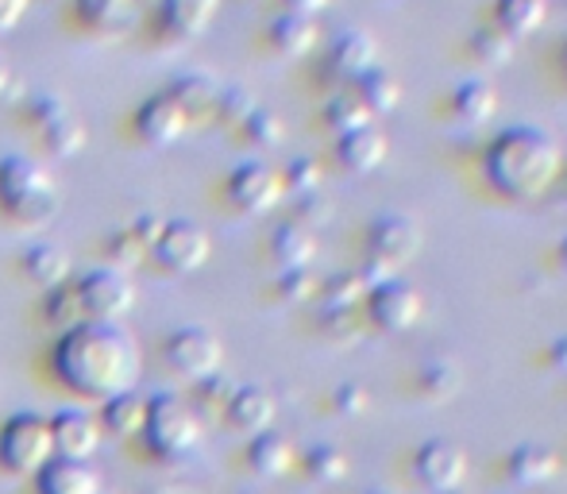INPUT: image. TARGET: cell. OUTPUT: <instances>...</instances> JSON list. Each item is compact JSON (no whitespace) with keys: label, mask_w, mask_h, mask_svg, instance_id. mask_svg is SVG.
<instances>
[{"label":"cell","mask_w":567,"mask_h":494,"mask_svg":"<svg viewBox=\"0 0 567 494\" xmlns=\"http://www.w3.org/2000/svg\"><path fill=\"white\" fill-rule=\"evenodd\" d=\"M51 363L62 387L78 398H90V402H109L116 394H127L143 374V352L132 340V332L97 321L62 332Z\"/></svg>","instance_id":"cell-1"},{"label":"cell","mask_w":567,"mask_h":494,"mask_svg":"<svg viewBox=\"0 0 567 494\" xmlns=\"http://www.w3.org/2000/svg\"><path fill=\"white\" fill-rule=\"evenodd\" d=\"M486 174L509 197H537L556 178V147L548 135L537 132H506L494 140L486 155Z\"/></svg>","instance_id":"cell-2"},{"label":"cell","mask_w":567,"mask_h":494,"mask_svg":"<svg viewBox=\"0 0 567 494\" xmlns=\"http://www.w3.org/2000/svg\"><path fill=\"white\" fill-rule=\"evenodd\" d=\"M205 436L202 413L186 402L182 394H155L147 398V429H143V444L155 460L163 464H178L189 452H197Z\"/></svg>","instance_id":"cell-3"},{"label":"cell","mask_w":567,"mask_h":494,"mask_svg":"<svg viewBox=\"0 0 567 494\" xmlns=\"http://www.w3.org/2000/svg\"><path fill=\"white\" fill-rule=\"evenodd\" d=\"M0 205L20 225H51L59 213L54 178L31 158H4L0 163Z\"/></svg>","instance_id":"cell-4"},{"label":"cell","mask_w":567,"mask_h":494,"mask_svg":"<svg viewBox=\"0 0 567 494\" xmlns=\"http://www.w3.org/2000/svg\"><path fill=\"white\" fill-rule=\"evenodd\" d=\"M51 460H54L51 418L23 410V413H12V418L0 425V464H4V472L35 480Z\"/></svg>","instance_id":"cell-5"},{"label":"cell","mask_w":567,"mask_h":494,"mask_svg":"<svg viewBox=\"0 0 567 494\" xmlns=\"http://www.w3.org/2000/svg\"><path fill=\"white\" fill-rule=\"evenodd\" d=\"M166 363H171V371H178L182 379L202 382L220 371V363H225V344H220L217 332L205 329V325H186V329L171 332V340H166Z\"/></svg>","instance_id":"cell-6"},{"label":"cell","mask_w":567,"mask_h":494,"mask_svg":"<svg viewBox=\"0 0 567 494\" xmlns=\"http://www.w3.org/2000/svg\"><path fill=\"white\" fill-rule=\"evenodd\" d=\"M78 294H82L85 321H97V325H116L120 317H127L135 306L132 278L116 267H101V270H90L85 278H78Z\"/></svg>","instance_id":"cell-7"},{"label":"cell","mask_w":567,"mask_h":494,"mask_svg":"<svg viewBox=\"0 0 567 494\" xmlns=\"http://www.w3.org/2000/svg\"><path fill=\"white\" fill-rule=\"evenodd\" d=\"M209 251H213V240L202 225L194 220H166L163 225V236L151 247L155 263L171 275H194L209 263Z\"/></svg>","instance_id":"cell-8"},{"label":"cell","mask_w":567,"mask_h":494,"mask_svg":"<svg viewBox=\"0 0 567 494\" xmlns=\"http://www.w3.org/2000/svg\"><path fill=\"white\" fill-rule=\"evenodd\" d=\"M367 317L374 321V329L382 332H410L425 313V298L417 286L402 282V278H386L367 294Z\"/></svg>","instance_id":"cell-9"},{"label":"cell","mask_w":567,"mask_h":494,"mask_svg":"<svg viewBox=\"0 0 567 494\" xmlns=\"http://www.w3.org/2000/svg\"><path fill=\"white\" fill-rule=\"evenodd\" d=\"M367 247H371V270L386 282V278H394V267H402V263H410L417 255L421 228L410 217H379L371 225Z\"/></svg>","instance_id":"cell-10"},{"label":"cell","mask_w":567,"mask_h":494,"mask_svg":"<svg viewBox=\"0 0 567 494\" xmlns=\"http://www.w3.org/2000/svg\"><path fill=\"white\" fill-rule=\"evenodd\" d=\"M413 475H417V483L429 494H452L467 480V452H463V444L436 436V441L417 449V456H413Z\"/></svg>","instance_id":"cell-11"},{"label":"cell","mask_w":567,"mask_h":494,"mask_svg":"<svg viewBox=\"0 0 567 494\" xmlns=\"http://www.w3.org/2000/svg\"><path fill=\"white\" fill-rule=\"evenodd\" d=\"M228 197H231V205L244 213H267V209H275L278 197H282V178H278L267 163H244L231 171Z\"/></svg>","instance_id":"cell-12"},{"label":"cell","mask_w":567,"mask_h":494,"mask_svg":"<svg viewBox=\"0 0 567 494\" xmlns=\"http://www.w3.org/2000/svg\"><path fill=\"white\" fill-rule=\"evenodd\" d=\"M51 436H54V456L62 460H93L101 444V421L90 410H59L51 418Z\"/></svg>","instance_id":"cell-13"},{"label":"cell","mask_w":567,"mask_h":494,"mask_svg":"<svg viewBox=\"0 0 567 494\" xmlns=\"http://www.w3.org/2000/svg\"><path fill=\"white\" fill-rule=\"evenodd\" d=\"M31 121H35L39 135H43V143L54 155H78L85 147V127L62 101L43 97L35 105V113H31Z\"/></svg>","instance_id":"cell-14"},{"label":"cell","mask_w":567,"mask_h":494,"mask_svg":"<svg viewBox=\"0 0 567 494\" xmlns=\"http://www.w3.org/2000/svg\"><path fill=\"white\" fill-rule=\"evenodd\" d=\"M189 127V116L182 113V105L171 97V93H155L140 105L135 113V132L143 135L155 147H166V143L182 140V132Z\"/></svg>","instance_id":"cell-15"},{"label":"cell","mask_w":567,"mask_h":494,"mask_svg":"<svg viewBox=\"0 0 567 494\" xmlns=\"http://www.w3.org/2000/svg\"><path fill=\"white\" fill-rule=\"evenodd\" d=\"M275 418H278V402L267 387H236V394H231L225 410L228 425L247 436H259L267 429H275Z\"/></svg>","instance_id":"cell-16"},{"label":"cell","mask_w":567,"mask_h":494,"mask_svg":"<svg viewBox=\"0 0 567 494\" xmlns=\"http://www.w3.org/2000/svg\"><path fill=\"white\" fill-rule=\"evenodd\" d=\"M101 475L90 460H62L54 456L35 475V494H101Z\"/></svg>","instance_id":"cell-17"},{"label":"cell","mask_w":567,"mask_h":494,"mask_svg":"<svg viewBox=\"0 0 567 494\" xmlns=\"http://www.w3.org/2000/svg\"><path fill=\"white\" fill-rule=\"evenodd\" d=\"M247 464H251V472L262 475V480H282V475H290L293 464H298V452H293L290 436L267 429V433L251 436V444H247Z\"/></svg>","instance_id":"cell-18"},{"label":"cell","mask_w":567,"mask_h":494,"mask_svg":"<svg viewBox=\"0 0 567 494\" xmlns=\"http://www.w3.org/2000/svg\"><path fill=\"white\" fill-rule=\"evenodd\" d=\"M556 472H560V460L545 444H517L506 456V475L517 487H545L548 480H556Z\"/></svg>","instance_id":"cell-19"},{"label":"cell","mask_w":567,"mask_h":494,"mask_svg":"<svg viewBox=\"0 0 567 494\" xmlns=\"http://www.w3.org/2000/svg\"><path fill=\"white\" fill-rule=\"evenodd\" d=\"M20 270H23V278H28L31 286H39V290H54V286L70 282V270H74V263H70V255L62 251V247L35 244V247H28V251H23Z\"/></svg>","instance_id":"cell-20"},{"label":"cell","mask_w":567,"mask_h":494,"mask_svg":"<svg viewBox=\"0 0 567 494\" xmlns=\"http://www.w3.org/2000/svg\"><path fill=\"white\" fill-rule=\"evenodd\" d=\"M143 429H147V398L135 394V390L109 398L105 410H101V433L127 441V436H143Z\"/></svg>","instance_id":"cell-21"},{"label":"cell","mask_w":567,"mask_h":494,"mask_svg":"<svg viewBox=\"0 0 567 494\" xmlns=\"http://www.w3.org/2000/svg\"><path fill=\"white\" fill-rule=\"evenodd\" d=\"M386 155V135L379 132L374 124H363L355 132L340 135V163L348 171H374Z\"/></svg>","instance_id":"cell-22"},{"label":"cell","mask_w":567,"mask_h":494,"mask_svg":"<svg viewBox=\"0 0 567 494\" xmlns=\"http://www.w3.org/2000/svg\"><path fill=\"white\" fill-rule=\"evenodd\" d=\"M270 251H275V259L282 263V270L309 267V263H313V255H317L313 228L301 225V220H286V225L275 233V240H270Z\"/></svg>","instance_id":"cell-23"},{"label":"cell","mask_w":567,"mask_h":494,"mask_svg":"<svg viewBox=\"0 0 567 494\" xmlns=\"http://www.w3.org/2000/svg\"><path fill=\"white\" fill-rule=\"evenodd\" d=\"M43 321L59 332H70L78 325H85V306H82V294H78V282L70 278L66 286H54L47 290V301H43Z\"/></svg>","instance_id":"cell-24"},{"label":"cell","mask_w":567,"mask_h":494,"mask_svg":"<svg viewBox=\"0 0 567 494\" xmlns=\"http://www.w3.org/2000/svg\"><path fill=\"white\" fill-rule=\"evenodd\" d=\"M166 93H171V97L178 101L182 113L189 116V124H194L197 116H209L213 109H217V101H220V90L209 82V78H202V74L178 78V82H174Z\"/></svg>","instance_id":"cell-25"},{"label":"cell","mask_w":567,"mask_h":494,"mask_svg":"<svg viewBox=\"0 0 567 494\" xmlns=\"http://www.w3.org/2000/svg\"><path fill=\"white\" fill-rule=\"evenodd\" d=\"M374 43L367 35H359V31H351V35H343L337 47H332V70L337 74H355L363 78L367 70H374Z\"/></svg>","instance_id":"cell-26"},{"label":"cell","mask_w":567,"mask_h":494,"mask_svg":"<svg viewBox=\"0 0 567 494\" xmlns=\"http://www.w3.org/2000/svg\"><path fill=\"white\" fill-rule=\"evenodd\" d=\"M301 467H306V475L313 483H340V480H348V456L337 449V444H313V449L301 456Z\"/></svg>","instance_id":"cell-27"},{"label":"cell","mask_w":567,"mask_h":494,"mask_svg":"<svg viewBox=\"0 0 567 494\" xmlns=\"http://www.w3.org/2000/svg\"><path fill=\"white\" fill-rule=\"evenodd\" d=\"M313 39H317L313 20H309V16H298V12L282 16V20H275V28H270V43H275L282 54H306L309 47H313Z\"/></svg>","instance_id":"cell-28"},{"label":"cell","mask_w":567,"mask_h":494,"mask_svg":"<svg viewBox=\"0 0 567 494\" xmlns=\"http://www.w3.org/2000/svg\"><path fill=\"white\" fill-rule=\"evenodd\" d=\"M163 12H166V23L182 35H194L202 31L205 23L213 20L217 12V0H163Z\"/></svg>","instance_id":"cell-29"},{"label":"cell","mask_w":567,"mask_h":494,"mask_svg":"<svg viewBox=\"0 0 567 494\" xmlns=\"http://www.w3.org/2000/svg\"><path fill=\"white\" fill-rule=\"evenodd\" d=\"M545 20V0H498V23L506 35H525Z\"/></svg>","instance_id":"cell-30"},{"label":"cell","mask_w":567,"mask_h":494,"mask_svg":"<svg viewBox=\"0 0 567 494\" xmlns=\"http://www.w3.org/2000/svg\"><path fill=\"white\" fill-rule=\"evenodd\" d=\"M231 394H236V382H231L228 374L217 371V374H209V379L197 382L194 402H189V405H194L197 413H213V418H225Z\"/></svg>","instance_id":"cell-31"},{"label":"cell","mask_w":567,"mask_h":494,"mask_svg":"<svg viewBox=\"0 0 567 494\" xmlns=\"http://www.w3.org/2000/svg\"><path fill=\"white\" fill-rule=\"evenodd\" d=\"M78 16H82L90 28L113 31L132 20V0H78Z\"/></svg>","instance_id":"cell-32"},{"label":"cell","mask_w":567,"mask_h":494,"mask_svg":"<svg viewBox=\"0 0 567 494\" xmlns=\"http://www.w3.org/2000/svg\"><path fill=\"white\" fill-rule=\"evenodd\" d=\"M359 97L371 113H386V109L398 105V82L386 74V70H367L359 78Z\"/></svg>","instance_id":"cell-33"},{"label":"cell","mask_w":567,"mask_h":494,"mask_svg":"<svg viewBox=\"0 0 567 494\" xmlns=\"http://www.w3.org/2000/svg\"><path fill=\"white\" fill-rule=\"evenodd\" d=\"M452 109H455V116H460V121H467V124L486 121V116L494 113V93H491V85L467 82V85H463V90L452 97Z\"/></svg>","instance_id":"cell-34"},{"label":"cell","mask_w":567,"mask_h":494,"mask_svg":"<svg viewBox=\"0 0 567 494\" xmlns=\"http://www.w3.org/2000/svg\"><path fill=\"white\" fill-rule=\"evenodd\" d=\"M324 116H329L340 132H355V127L371 124V109L363 105V97H359V93H337V97L329 101V113H324Z\"/></svg>","instance_id":"cell-35"},{"label":"cell","mask_w":567,"mask_h":494,"mask_svg":"<svg viewBox=\"0 0 567 494\" xmlns=\"http://www.w3.org/2000/svg\"><path fill=\"white\" fill-rule=\"evenodd\" d=\"M417 387H421V394H425L429 402H449V398L455 394V387H460V379H455L452 363H429V368L421 371Z\"/></svg>","instance_id":"cell-36"},{"label":"cell","mask_w":567,"mask_h":494,"mask_svg":"<svg viewBox=\"0 0 567 494\" xmlns=\"http://www.w3.org/2000/svg\"><path fill=\"white\" fill-rule=\"evenodd\" d=\"M367 301V290L355 275H337L324 286V309H359Z\"/></svg>","instance_id":"cell-37"},{"label":"cell","mask_w":567,"mask_h":494,"mask_svg":"<svg viewBox=\"0 0 567 494\" xmlns=\"http://www.w3.org/2000/svg\"><path fill=\"white\" fill-rule=\"evenodd\" d=\"M109 255H113L116 267H135L140 259H147V247L140 244V236L132 233V228H124V233H116L113 240H109Z\"/></svg>","instance_id":"cell-38"},{"label":"cell","mask_w":567,"mask_h":494,"mask_svg":"<svg viewBox=\"0 0 567 494\" xmlns=\"http://www.w3.org/2000/svg\"><path fill=\"white\" fill-rule=\"evenodd\" d=\"M244 132H247V140H255L259 147H275V143L282 140V124H278L275 113H251L244 121Z\"/></svg>","instance_id":"cell-39"},{"label":"cell","mask_w":567,"mask_h":494,"mask_svg":"<svg viewBox=\"0 0 567 494\" xmlns=\"http://www.w3.org/2000/svg\"><path fill=\"white\" fill-rule=\"evenodd\" d=\"M313 290H317V282H313V275H309V267L282 270V278H278V294H282L286 301H306V298H313Z\"/></svg>","instance_id":"cell-40"},{"label":"cell","mask_w":567,"mask_h":494,"mask_svg":"<svg viewBox=\"0 0 567 494\" xmlns=\"http://www.w3.org/2000/svg\"><path fill=\"white\" fill-rule=\"evenodd\" d=\"M332 405H337V413H343V418H359V413H367V405H371V394H367V387H359V382H343L337 394H332Z\"/></svg>","instance_id":"cell-41"},{"label":"cell","mask_w":567,"mask_h":494,"mask_svg":"<svg viewBox=\"0 0 567 494\" xmlns=\"http://www.w3.org/2000/svg\"><path fill=\"white\" fill-rule=\"evenodd\" d=\"M286 186H293L298 194H317V186H321V166L309 163V158H298V163L286 171Z\"/></svg>","instance_id":"cell-42"},{"label":"cell","mask_w":567,"mask_h":494,"mask_svg":"<svg viewBox=\"0 0 567 494\" xmlns=\"http://www.w3.org/2000/svg\"><path fill=\"white\" fill-rule=\"evenodd\" d=\"M509 43L514 39L506 35L502 28H486V31H478L475 35V51L483 54V59H491V62H502L509 54Z\"/></svg>","instance_id":"cell-43"},{"label":"cell","mask_w":567,"mask_h":494,"mask_svg":"<svg viewBox=\"0 0 567 494\" xmlns=\"http://www.w3.org/2000/svg\"><path fill=\"white\" fill-rule=\"evenodd\" d=\"M163 225H166L163 217H151V213H143V217H140V220H135V225H132V233L140 236V244H143V247H147V251H151V247H155V240H158V236H163Z\"/></svg>","instance_id":"cell-44"},{"label":"cell","mask_w":567,"mask_h":494,"mask_svg":"<svg viewBox=\"0 0 567 494\" xmlns=\"http://www.w3.org/2000/svg\"><path fill=\"white\" fill-rule=\"evenodd\" d=\"M28 4H31V0H0V35H4V31H12L16 23L23 20Z\"/></svg>","instance_id":"cell-45"},{"label":"cell","mask_w":567,"mask_h":494,"mask_svg":"<svg viewBox=\"0 0 567 494\" xmlns=\"http://www.w3.org/2000/svg\"><path fill=\"white\" fill-rule=\"evenodd\" d=\"M286 4H290L298 16H309V12H321V8L329 4V0H286Z\"/></svg>","instance_id":"cell-46"},{"label":"cell","mask_w":567,"mask_h":494,"mask_svg":"<svg viewBox=\"0 0 567 494\" xmlns=\"http://www.w3.org/2000/svg\"><path fill=\"white\" fill-rule=\"evenodd\" d=\"M548 360H553V368H556V371H564V374H567V340H560V344H556L553 352H548Z\"/></svg>","instance_id":"cell-47"},{"label":"cell","mask_w":567,"mask_h":494,"mask_svg":"<svg viewBox=\"0 0 567 494\" xmlns=\"http://www.w3.org/2000/svg\"><path fill=\"white\" fill-rule=\"evenodd\" d=\"M8 85H12V74H8V66L0 62V97L8 93Z\"/></svg>","instance_id":"cell-48"},{"label":"cell","mask_w":567,"mask_h":494,"mask_svg":"<svg viewBox=\"0 0 567 494\" xmlns=\"http://www.w3.org/2000/svg\"><path fill=\"white\" fill-rule=\"evenodd\" d=\"M363 494H394V491H386V487H371V491H363Z\"/></svg>","instance_id":"cell-49"},{"label":"cell","mask_w":567,"mask_h":494,"mask_svg":"<svg viewBox=\"0 0 567 494\" xmlns=\"http://www.w3.org/2000/svg\"><path fill=\"white\" fill-rule=\"evenodd\" d=\"M560 259H564V267H567V240H564V247H560Z\"/></svg>","instance_id":"cell-50"},{"label":"cell","mask_w":567,"mask_h":494,"mask_svg":"<svg viewBox=\"0 0 567 494\" xmlns=\"http://www.w3.org/2000/svg\"><path fill=\"white\" fill-rule=\"evenodd\" d=\"M143 4H155V0H143Z\"/></svg>","instance_id":"cell-51"},{"label":"cell","mask_w":567,"mask_h":494,"mask_svg":"<svg viewBox=\"0 0 567 494\" xmlns=\"http://www.w3.org/2000/svg\"><path fill=\"white\" fill-rule=\"evenodd\" d=\"M452 494H460V491H452Z\"/></svg>","instance_id":"cell-52"},{"label":"cell","mask_w":567,"mask_h":494,"mask_svg":"<svg viewBox=\"0 0 567 494\" xmlns=\"http://www.w3.org/2000/svg\"><path fill=\"white\" fill-rule=\"evenodd\" d=\"M101 494H105V491H101Z\"/></svg>","instance_id":"cell-53"}]
</instances>
